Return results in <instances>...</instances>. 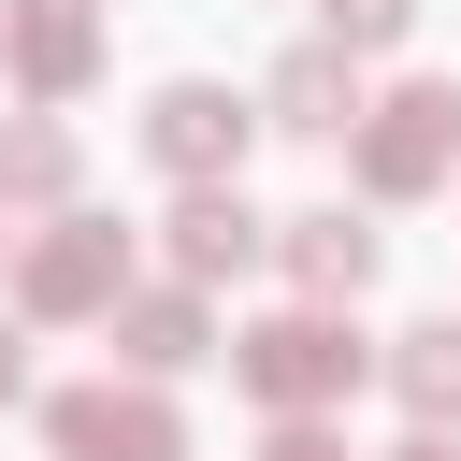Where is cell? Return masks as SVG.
I'll list each match as a JSON object with an SVG mask.
<instances>
[{"label": "cell", "mask_w": 461, "mask_h": 461, "mask_svg": "<svg viewBox=\"0 0 461 461\" xmlns=\"http://www.w3.org/2000/svg\"><path fill=\"white\" fill-rule=\"evenodd\" d=\"M0 245H14V230H0Z\"/></svg>", "instance_id": "17"}, {"label": "cell", "mask_w": 461, "mask_h": 461, "mask_svg": "<svg viewBox=\"0 0 461 461\" xmlns=\"http://www.w3.org/2000/svg\"><path fill=\"white\" fill-rule=\"evenodd\" d=\"M86 43H101V29H86V0H14V72H29V86H72V72H86Z\"/></svg>", "instance_id": "8"}, {"label": "cell", "mask_w": 461, "mask_h": 461, "mask_svg": "<svg viewBox=\"0 0 461 461\" xmlns=\"http://www.w3.org/2000/svg\"><path fill=\"white\" fill-rule=\"evenodd\" d=\"M144 144H158L173 173H202V187H216V173L245 158V101H216V86H173V101L144 115Z\"/></svg>", "instance_id": "5"}, {"label": "cell", "mask_w": 461, "mask_h": 461, "mask_svg": "<svg viewBox=\"0 0 461 461\" xmlns=\"http://www.w3.org/2000/svg\"><path fill=\"white\" fill-rule=\"evenodd\" d=\"M447 158H461V101H447V86H403V101L360 130V173H375L389 202H403V187H432Z\"/></svg>", "instance_id": "2"}, {"label": "cell", "mask_w": 461, "mask_h": 461, "mask_svg": "<svg viewBox=\"0 0 461 461\" xmlns=\"http://www.w3.org/2000/svg\"><path fill=\"white\" fill-rule=\"evenodd\" d=\"M403 403H418V418H447V403H461V331H447V317H432V331H403Z\"/></svg>", "instance_id": "12"}, {"label": "cell", "mask_w": 461, "mask_h": 461, "mask_svg": "<svg viewBox=\"0 0 461 461\" xmlns=\"http://www.w3.org/2000/svg\"><path fill=\"white\" fill-rule=\"evenodd\" d=\"M58 447H72V461H187L173 403H144V389H72V403H58Z\"/></svg>", "instance_id": "3"}, {"label": "cell", "mask_w": 461, "mask_h": 461, "mask_svg": "<svg viewBox=\"0 0 461 461\" xmlns=\"http://www.w3.org/2000/svg\"><path fill=\"white\" fill-rule=\"evenodd\" d=\"M115 346H130L144 375H187V360H202V303H187V288H158V303H130V317H115Z\"/></svg>", "instance_id": "10"}, {"label": "cell", "mask_w": 461, "mask_h": 461, "mask_svg": "<svg viewBox=\"0 0 461 461\" xmlns=\"http://www.w3.org/2000/svg\"><path fill=\"white\" fill-rule=\"evenodd\" d=\"M0 58H14V0H0Z\"/></svg>", "instance_id": "15"}, {"label": "cell", "mask_w": 461, "mask_h": 461, "mask_svg": "<svg viewBox=\"0 0 461 461\" xmlns=\"http://www.w3.org/2000/svg\"><path fill=\"white\" fill-rule=\"evenodd\" d=\"M173 259H187V274H245V259H259V216H245L230 187H187V216H173Z\"/></svg>", "instance_id": "7"}, {"label": "cell", "mask_w": 461, "mask_h": 461, "mask_svg": "<svg viewBox=\"0 0 461 461\" xmlns=\"http://www.w3.org/2000/svg\"><path fill=\"white\" fill-rule=\"evenodd\" d=\"M346 375H360V346H346L331 317H274V331H245V389H259V403H288V418H303V403H331Z\"/></svg>", "instance_id": "1"}, {"label": "cell", "mask_w": 461, "mask_h": 461, "mask_svg": "<svg viewBox=\"0 0 461 461\" xmlns=\"http://www.w3.org/2000/svg\"><path fill=\"white\" fill-rule=\"evenodd\" d=\"M360 115V72H346V43H303L288 72H274V130H346Z\"/></svg>", "instance_id": "6"}, {"label": "cell", "mask_w": 461, "mask_h": 461, "mask_svg": "<svg viewBox=\"0 0 461 461\" xmlns=\"http://www.w3.org/2000/svg\"><path fill=\"white\" fill-rule=\"evenodd\" d=\"M115 274H130V259H115V230H86V216H72L58 245H29V274H14V288H29V317H101V303H115Z\"/></svg>", "instance_id": "4"}, {"label": "cell", "mask_w": 461, "mask_h": 461, "mask_svg": "<svg viewBox=\"0 0 461 461\" xmlns=\"http://www.w3.org/2000/svg\"><path fill=\"white\" fill-rule=\"evenodd\" d=\"M274 461H346V447L331 432H274Z\"/></svg>", "instance_id": "14"}, {"label": "cell", "mask_w": 461, "mask_h": 461, "mask_svg": "<svg viewBox=\"0 0 461 461\" xmlns=\"http://www.w3.org/2000/svg\"><path fill=\"white\" fill-rule=\"evenodd\" d=\"M72 187V130H0V202H58Z\"/></svg>", "instance_id": "11"}, {"label": "cell", "mask_w": 461, "mask_h": 461, "mask_svg": "<svg viewBox=\"0 0 461 461\" xmlns=\"http://www.w3.org/2000/svg\"><path fill=\"white\" fill-rule=\"evenodd\" d=\"M418 0H331V43H403Z\"/></svg>", "instance_id": "13"}, {"label": "cell", "mask_w": 461, "mask_h": 461, "mask_svg": "<svg viewBox=\"0 0 461 461\" xmlns=\"http://www.w3.org/2000/svg\"><path fill=\"white\" fill-rule=\"evenodd\" d=\"M0 403H14V346H0Z\"/></svg>", "instance_id": "16"}, {"label": "cell", "mask_w": 461, "mask_h": 461, "mask_svg": "<svg viewBox=\"0 0 461 461\" xmlns=\"http://www.w3.org/2000/svg\"><path fill=\"white\" fill-rule=\"evenodd\" d=\"M288 274H303V288H360V274H375V230H360V216H288Z\"/></svg>", "instance_id": "9"}]
</instances>
